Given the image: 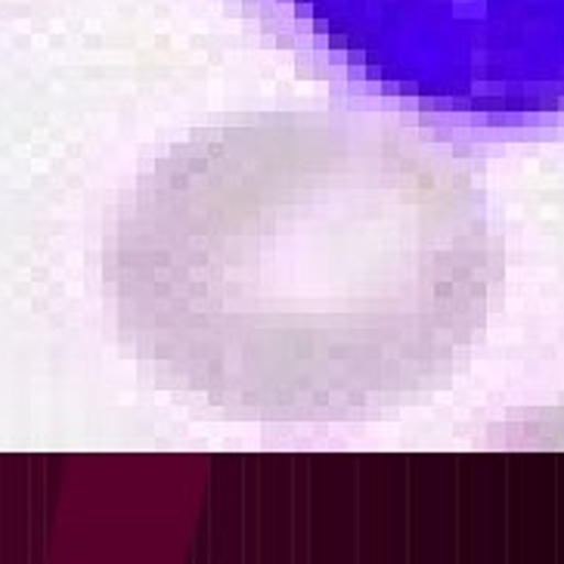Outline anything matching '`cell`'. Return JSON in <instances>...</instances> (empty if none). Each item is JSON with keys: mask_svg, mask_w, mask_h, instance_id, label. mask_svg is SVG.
Instances as JSON below:
<instances>
[{"mask_svg": "<svg viewBox=\"0 0 564 564\" xmlns=\"http://www.w3.org/2000/svg\"><path fill=\"white\" fill-rule=\"evenodd\" d=\"M496 276L475 172L360 115L196 131L140 177L103 255L140 363L211 407L283 422L444 388Z\"/></svg>", "mask_w": 564, "mask_h": 564, "instance_id": "6da1fadb", "label": "cell"}, {"mask_svg": "<svg viewBox=\"0 0 564 564\" xmlns=\"http://www.w3.org/2000/svg\"><path fill=\"white\" fill-rule=\"evenodd\" d=\"M310 51L431 115L564 112V0H261Z\"/></svg>", "mask_w": 564, "mask_h": 564, "instance_id": "7a4b0ae2", "label": "cell"}]
</instances>
